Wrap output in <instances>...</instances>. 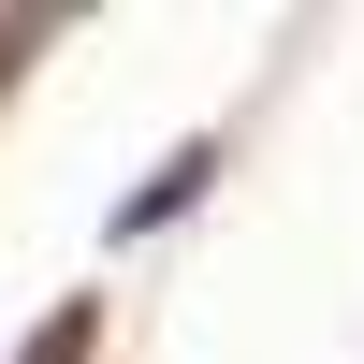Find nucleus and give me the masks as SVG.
Returning <instances> with one entry per match:
<instances>
[{
    "mask_svg": "<svg viewBox=\"0 0 364 364\" xmlns=\"http://www.w3.org/2000/svg\"><path fill=\"white\" fill-rule=\"evenodd\" d=\"M204 175H219V146H190V161H161V175H146L132 204H117V233H175V219L204 204Z\"/></svg>",
    "mask_w": 364,
    "mask_h": 364,
    "instance_id": "f257e3e1",
    "label": "nucleus"
}]
</instances>
